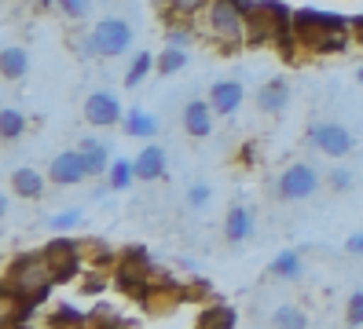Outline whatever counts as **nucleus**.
I'll return each mask as SVG.
<instances>
[{"mask_svg": "<svg viewBox=\"0 0 363 329\" xmlns=\"http://www.w3.org/2000/svg\"><path fill=\"white\" fill-rule=\"evenodd\" d=\"M239 325V311L231 304H206L199 311V329H235Z\"/></svg>", "mask_w": 363, "mask_h": 329, "instance_id": "6ab92c4d", "label": "nucleus"}, {"mask_svg": "<svg viewBox=\"0 0 363 329\" xmlns=\"http://www.w3.org/2000/svg\"><path fill=\"white\" fill-rule=\"evenodd\" d=\"M114 285H118L125 296H133L136 304H143V307H147V300H151V293H155L151 271L133 267V263H121V260H118V267H114Z\"/></svg>", "mask_w": 363, "mask_h": 329, "instance_id": "9d476101", "label": "nucleus"}, {"mask_svg": "<svg viewBox=\"0 0 363 329\" xmlns=\"http://www.w3.org/2000/svg\"><path fill=\"white\" fill-rule=\"evenodd\" d=\"M191 40H195V30H191V18H169L165 44H173V48H187Z\"/></svg>", "mask_w": 363, "mask_h": 329, "instance_id": "c85d7f7f", "label": "nucleus"}, {"mask_svg": "<svg viewBox=\"0 0 363 329\" xmlns=\"http://www.w3.org/2000/svg\"><path fill=\"white\" fill-rule=\"evenodd\" d=\"M231 4H242V8H246V4H250V0H231Z\"/></svg>", "mask_w": 363, "mask_h": 329, "instance_id": "ea45409f", "label": "nucleus"}, {"mask_svg": "<svg viewBox=\"0 0 363 329\" xmlns=\"http://www.w3.org/2000/svg\"><path fill=\"white\" fill-rule=\"evenodd\" d=\"M315 190H319V172L308 161L286 165L279 172V180H275V194H279V202H308Z\"/></svg>", "mask_w": 363, "mask_h": 329, "instance_id": "20e7f679", "label": "nucleus"}, {"mask_svg": "<svg viewBox=\"0 0 363 329\" xmlns=\"http://www.w3.org/2000/svg\"><path fill=\"white\" fill-rule=\"evenodd\" d=\"M297 37V48L308 52V55H341L349 48L345 33H334V30H312V26H294Z\"/></svg>", "mask_w": 363, "mask_h": 329, "instance_id": "0eeeda50", "label": "nucleus"}, {"mask_svg": "<svg viewBox=\"0 0 363 329\" xmlns=\"http://www.w3.org/2000/svg\"><path fill=\"white\" fill-rule=\"evenodd\" d=\"M84 121L92 128H114V125L125 121V110H121L114 92H92L84 99Z\"/></svg>", "mask_w": 363, "mask_h": 329, "instance_id": "1a4fd4ad", "label": "nucleus"}, {"mask_svg": "<svg viewBox=\"0 0 363 329\" xmlns=\"http://www.w3.org/2000/svg\"><path fill=\"white\" fill-rule=\"evenodd\" d=\"M349 26H352V33H359V30H363V15H352Z\"/></svg>", "mask_w": 363, "mask_h": 329, "instance_id": "58836bf2", "label": "nucleus"}, {"mask_svg": "<svg viewBox=\"0 0 363 329\" xmlns=\"http://www.w3.org/2000/svg\"><path fill=\"white\" fill-rule=\"evenodd\" d=\"M327 187L337 190V194H341V190H349V187H352V172H349V168H341V165L330 168V172H327Z\"/></svg>", "mask_w": 363, "mask_h": 329, "instance_id": "f704fd0d", "label": "nucleus"}, {"mask_svg": "<svg viewBox=\"0 0 363 329\" xmlns=\"http://www.w3.org/2000/svg\"><path fill=\"white\" fill-rule=\"evenodd\" d=\"M106 183L111 190H129L136 183V161H111V172H106Z\"/></svg>", "mask_w": 363, "mask_h": 329, "instance_id": "bb28decb", "label": "nucleus"}, {"mask_svg": "<svg viewBox=\"0 0 363 329\" xmlns=\"http://www.w3.org/2000/svg\"><path fill=\"white\" fill-rule=\"evenodd\" d=\"M209 103H213V110H217L220 117H231L235 110H239V103H242V84L239 81H217L209 88Z\"/></svg>", "mask_w": 363, "mask_h": 329, "instance_id": "2eb2a0df", "label": "nucleus"}, {"mask_svg": "<svg viewBox=\"0 0 363 329\" xmlns=\"http://www.w3.org/2000/svg\"><path fill=\"white\" fill-rule=\"evenodd\" d=\"M118 260H121V263H133V267H143V271H151V275H155V260H151V253H147L143 246H125Z\"/></svg>", "mask_w": 363, "mask_h": 329, "instance_id": "7c9ffc66", "label": "nucleus"}, {"mask_svg": "<svg viewBox=\"0 0 363 329\" xmlns=\"http://www.w3.org/2000/svg\"><path fill=\"white\" fill-rule=\"evenodd\" d=\"M195 329H199V325H195Z\"/></svg>", "mask_w": 363, "mask_h": 329, "instance_id": "37998d69", "label": "nucleus"}, {"mask_svg": "<svg viewBox=\"0 0 363 329\" xmlns=\"http://www.w3.org/2000/svg\"><path fill=\"white\" fill-rule=\"evenodd\" d=\"M89 322H92V315L77 311L74 304H55L52 315H48V325L52 329H89Z\"/></svg>", "mask_w": 363, "mask_h": 329, "instance_id": "412c9836", "label": "nucleus"}, {"mask_svg": "<svg viewBox=\"0 0 363 329\" xmlns=\"http://www.w3.org/2000/svg\"><path fill=\"white\" fill-rule=\"evenodd\" d=\"M206 18V33L224 44V48H235V44H246V15L242 4H231V0H209V8L202 11Z\"/></svg>", "mask_w": 363, "mask_h": 329, "instance_id": "f03ea898", "label": "nucleus"}, {"mask_svg": "<svg viewBox=\"0 0 363 329\" xmlns=\"http://www.w3.org/2000/svg\"><path fill=\"white\" fill-rule=\"evenodd\" d=\"M133 48V26L118 15H106L99 18L92 33H89V52L99 55V59H118Z\"/></svg>", "mask_w": 363, "mask_h": 329, "instance_id": "7ed1b4c3", "label": "nucleus"}, {"mask_svg": "<svg viewBox=\"0 0 363 329\" xmlns=\"http://www.w3.org/2000/svg\"><path fill=\"white\" fill-rule=\"evenodd\" d=\"M81 224V209H62V212H55L52 219H48V227L55 231V234H62V231H74Z\"/></svg>", "mask_w": 363, "mask_h": 329, "instance_id": "2f4dec72", "label": "nucleus"}, {"mask_svg": "<svg viewBox=\"0 0 363 329\" xmlns=\"http://www.w3.org/2000/svg\"><path fill=\"white\" fill-rule=\"evenodd\" d=\"M151 70H158V55H151V52H136L133 62H129V74H125V88H140Z\"/></svg>", "mask_w": 363, "mask_h": 329, "instance_id": "b1692460", "label": "nucleus"}, {"mask_svg": "<svg viewBox=\"0 0 363 329\" xmlns=\"http://www.w3.org/2000/svg\"><path fill=\"white\" fill-rule=\"evenodd\" d=\"M48 180L55 187H77L89 180V165H84V154L81 150H62L52 158L48 165Z\"/></svg>", "mask_w": 363, "mask_h": 329, "instance_id": "6e6552de", "label": "nucleus"}, {"mask_svg": "<svg viewBox=\"0 0 363 329\" xmlns=\"http://www.w3.org/2000/svg\"><path fill=\"white\" fill-rule=\"evenodd\" d=\"M0 70H4V81H23L30 74V55L23 44H8L0 55Z\"/></svg>", "mask_w": 363, "mask_h": 329, "instance_id": "aec40b11", "label": "nucleus"}, {"mask_svg": "<svg viewBox=\"0 0 363 329\" xmlns=\"http://www.w3.org/2000/svg\"><path fill=\"white\" fill-rule=\"evenodd\" d=\"M23 132H26V114H23V110H15V106L0 110V136H4L8 143H15Z\"/></svg>", "mask_w": 363, "mask_h": 329, "instance_id": "a878e982", "label": "nucleus"}, {"mask_svg": "<svg viewBox=\"0 0 363 329\" xmlns=\"http://www.w3.org/2000/svg\"><path fill=\"white\" fill-rule=\"evenodd\" d=\"M290 103V84L283 77H272L268 84L257 88V106L264 110V114H283Z\"/></svg>", "mask_w": 363, "mask_h": 329, "instance_id": "dca6fc26", "label": "nucleus"}, {"mask_svg": "<svg viewBox=\"0 0 363 329\" xmlns=\"http://www.w3.org/2000/svg\"><path fill=\"white\" fill-rule=\"evenodd\" d=\"M165 175V150L158 143H147L140 154H136V180L140 183H155Z\"/></svg>", "mask_w": 363, "mask_h": 329, "instance_id": "ddd939ff", "label": "nucleus"}, {"mask_svg": "<svg viewBox=\"0 0 363 329\" xmlns=\"http://www.w3.org/2000/svg\"><path fill=\"white\" fill-rule=\"evenodd\" d=\"M301 256H297L294 249H283L279 256H275L272 263H268V275L272 278H283V282H294V278H301Z\"/></svg>", "mask_w": 363, "mask_h": 329, "instance_id": "5701e85b", "label": "nucleus"}, {"mask_svg": "<svg viewBox=\"0 0 363 329\" xmlns=\"http://www.w3.org/2000/svg\"><path fill=\"white\" fill-rule=\"evenodd\" d=\"M272 329H308V318L297 304H283L272 311Z\"/></svg>", "mask_w": 363, "mask_h": 329, "instance_id": "393cba45", "label": "nucleus"}, {"mask_svg": "<svg viewBox=\"0 0 363 329\" xmlns=\"http://www.w3.org/2000/svg\"><path fill=\"white\" fill-rule=\"evenodd\" d=\"M40 253H45V260H48V267H52V278H55V282H70V278L81 275V246H77L74 238L55 234Z\"/></svg>", "mask_w": 363, "mask_h": 329, "instance_id": "39448f33", "label": "nucleus"}, {"mask_svg": "<svg viewBox=\"0 0 363 329\" xmlns=\"http://www.w3.org/2000/svg\"><path fill=\"white\" fill-rule=\"evenodd\" d=\"M187 66V48H173V44H165L162 55H158V74L162 77H173Z\"/></svg>", "mask_w": 363, "mask_h": 329, "instance_id": "cd10ccee", "label": "nucleus"}, {"mask_svg": "<svg viewBox=\"0 0 363 329\" xmlns=\"http://www.w3.org/2000/svg\"><path fill=\"white\" fill-rule=\"evenodd\" d=\"M356 44H363V30H359V33H356Z\"/></svg>", "mask_w": 363, "mask_h": 329, "instance_id": "79ce46f5", "label": "nucleus"}, {"mask_svg": "<svg viewBox=\"0 0 363 329\" xmlns=\"http://www.w3.org/2000/svg\"><path fill=\"white\" fill-rule=\"evenodd\" d=\"M213 117H217V110H213L209 99H191L184 106V114H180L184 132H187L191 139H206L209 132H213Z\"/></svg>", "mask_w": 363, "mask_h": 329, "instance_id": "9b49d317", "label": "nucleus"}, {"mask_svg": "<svg viewBox=\"0 0 363 329\" xmlns=\"http://www.w3.org/2000/svg\"><path fill=\"white\" fill-rule=\"evenodd\" d=\"M81 289L89 293V296H96V293L106 289V278H103L99 271H89V275H84V282H81Z\"/></svg>", "mask_w": 363, "mask_h": 329, "instance_id": "e433bc0d", "label": "nucleus"}, {"mask_svg": "<svg viewBox=\"0 0 363 329\" xmlns=\"http://www.w3.org/2000/svg\"><path fill=\"white\" fill-rule=\"evenodd\" d=\"M55 8H59V15L62 18H84V15H89L92 11V0H55Z\"/></svg>", "mask_w": 363, "mask_h": 329, "instance_id": "473e14b6", "label": "nucleus"}, {"mask_svg": "<svg viewBox=\"0 0 363 329\" xmlns=\"http://www.w3.org/2000/svg\"><path fill=\"white\" fill-rule=\"evenodd\" d=\"M294 26H312V30H334V33H349V18H341L337 11H319V8H297L294 11Z\"/></svg>", "mask_w": 363, "mask_h": 329, "instance_id": "f8f14e48", "label": "nucleus"}, {"mask_svg": "<svg viewBox=\"0 0 363 329\" xmlns=\"http://www.w3.org/2000/svg\"><path fill=\"white\" fill-rule=\"evenodd\" d=\"M77 150L84 154L89 175H103V172H111V146H106V143H99V139H84Z\"/></svg>", "mask_w": 363, "mask_h": 329, "instance_id": "4be33fe9", "label": "nucleus"}, {"mask_svg": "<svg viewBox=\"0 0 363 329\" xmlns=\"http://www.w3.org/2000/svg\"><path fill=\"white\" fill-rule=\"evenodd\" d=\"M52 285H55V278H52L45 253H18L4 271V293H23V296H33L45 304Z\"/></svg>", "mask_w": 363, "mask_h": 329, "instance_id": "f257e3e1", "label": "nucleus"}, {"mask_svg": "<svg viewBox=\"0 0 363 329\" xmlns=\"http://www.w3.org/2000/svg\"><path fill=\"white\" fill-rule=\"evenodd\" d=\"M345 322H349L352 329L363 325V293H352V296H349V304H345Z\"/></svg>", "mask_w": 363, "mask_h": 329, "instance_id": "72a5a7b5", "label": "nucleus"}, {"mask_svg": "<svg viewBox=\"0 0 363 329\" xmlns=\"http://www.w3.org/2000/svg\"><path fill=\"white\" fill-rule=\"evenodd\" d=\"M169 18H195L199 11L209 8V0H162Z\"/></svg>", "mask_w": 363, "mask_h": 329, "instance_id": "c756f323", "label": "nucleus"}, {"mask_svg": "<svg viewBox=\"0 0 363 329\" xmlns=\"http://www.w3.org/2000/svg\"><path fill=\"white\" fill-rule=\"evenodd\" d=\"M209 202H213V190H209L206 183H195V187L187 190V205H191V209H206Z\"/></svg>", "mask_w": 363, "mask_h": 329, "instance_id": "c9c22d12", "label": "nucleus"}, {"mask_svg": "<svg viewBox=\"0 0 363 329\" xmlns=\"http://www.w3.org/2000/svg\"><path fill=\"white\" fill-rule=\"evenodd\" d=\"M253 234V212L246 205H231L224 216V238L231 246H242V241Z\"/></svg>", "mask_w": 363, "mask_h": 329, "instance_id": "f3484780", "label": "nucleus"}, {"mask_svg": "<svg viewBox=\"0 0 363 329\" xmlns=\"http://www.w3.org/2000/svg\"><path fill=\"white\" fill-rule=\"evenodd\" d=\"M345 253L349 256H363V231H356V234L345 238Z\"/></svg>", "mask_w": 363, "mask_h": 329, "instance_id": "4c0bfd02", "label": "nucleus"}, {"mask_svg": "<svg viewBox=\"0 0 363 329\" xmlns=\"http://www.w3.org/2000/svg\"><path fill=\"white\" fill-rule=\"evenodd\" d=\"M8 183H11V194L26 197V202H37V197L45 194V175H40L37 168H30V165H18Z\"/></svg>", "mask_w": 363, "mask_h": 329, "instance_id": "4468645a", "label": "nucleus"}, {"mask_svg": "<svg viewBox=\"0 0 363 329\" xmlns=\"http://www.w3.org/2000/svg\"><path fill=\"white\" fill-rule=\"evenodd\" d=\"M308 143L319 154H327V158H349L352 154V132L337 121H319V125L308 128Z\"/></svg>", "mask_w": 363, "mask_h": 329, "instance_id": "423d86ee", "label": "nucleus"}, {"mask_svg": "<svg viewBox=\"0 0 363 329\" xmlns=\"http://www.w3.org/2000/svg\"><path fill=\"white\" fill-rule=\"evenodd\" d=\"M121 132L125 136H136V139H151L155 132H158V117L151 114V110H125V121H121Z\"/></svg>", "mask_w": 363, "mask_h": 329, "instance_id": "a211bd4d", "label": "nucleus"}, {"mask_svg": "<svg viewBox=\"0 0 363 329\" xmlns=\"http://www.w3.org/2000/svg\"><path fill=\"white\" fill-rule=\"evenodd\" d=\"M356 77H359V84H363V66H359V70H356Z\"/></svg>", "mask_w": 363, "mask_h": 329, "instance_id": "a19ab883", "label": "nucleus"}]
</instances>
